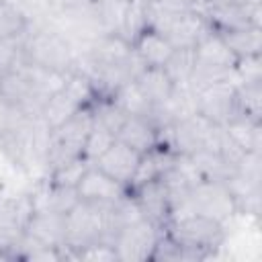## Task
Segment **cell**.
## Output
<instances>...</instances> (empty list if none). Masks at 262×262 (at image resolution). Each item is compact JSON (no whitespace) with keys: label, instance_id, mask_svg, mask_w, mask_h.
Returning <instances> with one entry per match:
<instances>
[{"label":"cell","instance_id":"obj_15","mask_svg":"<svg viewBox=\"0 0 262 262\" xmlns=\"http://www.w3.org/2000/svg\"><path fill=\"white\" fill-rule=\"evenodd\" d=\"M29 196H31L33 211H51V213H61V215H68L80 201L76 188L59 186L49 180H45V184L39 186Z\"/></svg>","mask_w":262,"mask_h":262},{"label":"cell","instance_id":"obj_8","mask_svg":"<svg viewBox=\"0 0 262 262\" xmlns=\"http://www.w3.org/2000/svg\"><path fill=\"white\" fill-rule=\"evenodd\" d=\"M196 113L215 125H225L235 113V80L205 86L194 92Z\"/></svg>","mask_w":262,"mask_h":262},{"label":"cell","instance_id":"obj_26","mask_svg":"<svg viewBox=\"0 0 262 262\" xmlns=\"http://www.w3.org/2000/svg\"><path fill=\"white\" fill-rule=\"evenodd\" d=\"M25 35L0 39V76L12 72L20 61H25Z\"/></svg>","mask_w":262,"mask_h":262},{"label":"cell","instance_id":"obj_24","mask_svg":"<svg viewBox=\"0 0 262 262\" xmlns=\"http://www.w3.org/2000/svg\"><path fill=\"white\" fill-rule=\"evenodd\" d=\"M92 164L80 156V158H74L70 162H63L59 166H55L53 170L47 172V180L53 182V184H59V186H70V188H76L78 182L82 180V176L86 174V170L90 168Z\"/></svg>","mask_w":262,"mask_h":262},{"label":"cell","instance_id":"obj_12","mask_svg":"<svg viewBox=\"0 0 262 262\" xmlns=\"http://www.w3.org/2000/svg\"><path fill=\"white\" fill-rule=\"evenodd\" d=\"M25 233L49 248H57L66 252V215L61 213H51V211H33L31 217L27 219Z\"/></svg>","mask_w":262,"mask_h":262},{"label":"cell","instance_id":"obj_22","mask_svg":"<svg viewBox=\"0 0 262 262\" xmlns=\"http://www.w3.org/2000/svg\"><path fill=\"white\" fill-rule=\"evenodd\" d=\"M162 68L166 70V74L170 76V80L176 86H188V80H190V74L194 68V47L174 49Z\"/></svg>","mask_w":262,"mask_h":262},{"label":"cell","instance_id":"obj_18","mask_svg":"<svg viewBox=\"0 0 262 262\" xmlns=\"http://www.w3.org/2000/svg\"><path fill=\"white\" fill-rule=\"evenodd\" d=\"M135 82L137 86L141 88V92L145 94V98L158 106V104H164L176 90V84L170 80V76L166 74L164 68H158V66H147L143 68L137 76H135Z\"/></svg>","mask_w":262,"mask_h":262},{"label":"cell","instance_id":"obj_17","mask_svg":"<svg viewBox=\"0 0 262 262\" xmlns=\"http://www.w3.org/2000/svg\"><path fill=\"white\" fill-rule=\"evenodd\" d=\"M223 129L231 137V141L235 145H239L244 151L262 154V121H256V119L235 113L223 125Z\"/></svg>","mask_w":262,"mask_h":262},{"label":"cell","instance_id":"obj_5","mask_svg":"<svg viewBox=\"0 0 262 262\" xmlns=\"http://www.w3.org/2000/svg\"><path fill=\"white\" fill-rule=\"evenodd\" d=\"M190 213L205 215V217H211V219L227 225V221L237 213V207H235V201H233L229 188L225 186V182L201 180L190 188L186 203L172 215V219L190 215Z\"/></svg>","mask_w":262,"mask_h":262},{"label":"cell","instance_id":"obj_25","mask_svg":"<svg viewBox=\"0 0 262 262\" xmlns=\"http://www.w3.org/2000/svg\"><path fill=\"white\" fill-rule=\"evenodd\" d=\"M92 117H94V123L102 125L104 129H108L115 137L121 129V125L125 123L127 115L113 102V98H96L92 104Z\"/></svg>","mask_w":262,"mask_h":262},{"label":"cell","instance_id":"obj_23","mask_svg":"<svg viewBox=\"0 0 262 262\" xmlns=\"http://www.w3.org/2000/svg\"><path fill=\"white\" fill-rule=\"evenodd\" d=\"M235 106L239 115L262 121V82H235Z\"/></svg>","mask_w":262,"mask_h":262},{"label":"cell","instance_id":"obj_20","mask_svg":"<svg viewBox=\"0 0 262 262\" xmlns=\"http://www.w3.org/2000/svg\"><path fill=\"white\" fill-rule=\"evenodd\" d=\"M113 102L127 115V117H149L154 111V104L145 98V94L141 92V88L137 86L135 80L125 82L123 86H119L113 96Z\"/></svg>","mask_w":262,"mask_h":262},{"label":"cell","instance_id":"obj_16","mask_svg":"<svg viewBox=\"0 0 262 262\" xmlns=\"http://www.w3.org/2000/svg\"><path fill=\"white\" fill-rule=\"evenodd\" d=\"M117 139L131 145L139 154H145L160 145V131L149 117H127L117 133Z\"/></svg>","mask_w":262,"mask_h":262},{"label":"cell","instance_id":"obj_28","mask_svg":"<svg viewBox=\"0 0 262 262\" xmlns=\"http://www.w3.org/2000/svg\"><path fill=\"white\" fill-rule=\"evenodd\" d=\"M233 78L237 84L262 82V57L260 55H246L235 61Z\"/></svg>","mask_w":262,"mask_h":262},{"label":"cell","instance_id":"obj_7","mask_svg":"<svg viewBox=\"0 0 262 262\" xmlns=\"http://www.w3.org/2000/svg\"><path fill=\"white\" fill-rule=\"evenodd\" d=\"M203 12L215 31L260 27V0H203Z\"/></svg>","mask_w":262,"mask_h":262},{"label":"cell","instance_id":"obj_10","mask_svg":"<svg viewBox=\"0 0 262 262\" xmlns=\"http://www.w3.org/2000/svg\"><path fill=\"white\" fill-rule=\"evenodd\" d=\"M76 192H78L80 201L98 203V205H113L119 199H123L125 194H129L131 190L92 164L86 170V174L82 176V180L78 182Z\"/></svg>","mask_w":262,"mask_h":262},{"label":"cell","instance_id":"obj_3","mask_svg":"<svg viewBox=\"0 0 262 262\" xmlns=\"http://www.w3.org/2000/svg\"><path fill=\"white\" fill-rule=\"evenodd\" d=\"M113 242L111 205L78 201L76 207L66 215V252L68 258L92 244Z\"/></svg>","mask_w":262,"mask_h":262},{"label":"cell","instance_id":"obj_21","mask_svg":"<svg viewBox=\"0 0 262 262\" xmlns=\"http://www.w3.org/2000/svg\"><path fill=\"white\" fill-rule=\"evenodd\" d=\"M31 18L12 2V0H0V39L20 37L29 31Z\"/></svg>","mask_w":262,"mask_h":262},{"label":"cell","instance_id":"obj_29","mask_svg":"<svg viewBox=\"0 0 262 262\" xmlns=\"http://www.w3.org/2000/svg\"><path fill=\"white\" fill-rule=\"evenodd\" d=\"M76 260H90V262H119L117 252L113 248V244L108 242H98L92 244L84 250H80L76 254Z\"/></svg>","mask_w":262,"mask_h":262},{"label":"cell","instance_id":"obj_11","mask_svg":"<svg viewBox=\"0 0 262 262\" xmlns=\"http://www.w3.org/2000/svg\"><path fill=\"white\" fill-rule=\"evenodd\" d=\"M131 194L137 201L141 215L149 219L151 223H156L158 227L166 229V225L172 219V209H170V201H168V192H166L162 176L133 188Z\"/></svg>","mask_w":262,"mask_h":262},{"label":"cell","instance_id":"obj_6","mask_svg":"<svg viewBox=\"0 0 262 262\" xmlns=\"http://www.w3.org/2000/svg\"><path fill=\"white\" fill-rule=\"evenodd\" d=\"M162 233H164L162 227L141 217L121 227L115 233L111 244L117 252L119 262H145V260H151Z\"/></svg>","mask_w":262,"mask_h":262},{"label":"cell","instance_id":"obj_19","mask_svg":"<svg viewBox=\"0 0 262 262\" xmlns=\"http://www.w3.org/2000/svg\"><path fill=\"white\" fill-rule=\"evenodd\" d=\"M231 53L239 59L246 55H262V27H242L219 31Z\"/></svg>","mask_w":262,"mask_h":262},{"label":"cell","instance_id":"obj_14","mask_svg":"<svg viewBox=\"0 0 262 262\" xmlns=\"http://www.w3.org/2000/svg\"><path fill=\"white\" fill-rule=\"evenodd\" d=\"M131 45H133L135 55L141 59V63H143L145 68H147V66H158V68H162V66L168 61V57L172 55V51H174L172 43H170L160 31L149 29V27H143V29L137 33V37L131 41Z\"/></svg>","mask_w":262,"mask_h":262},{"label":"cell","instance_id":"obj_13","mask_svg":"<svg viewBox=\"0 0 262 262\" xmlns=\"http://www.w3.org/2000/svg\"><path fill=\"white\" fill-rule=\"evenodd\" d=\"M237 57L231 53L219 31L211 29L201 37V41L194 45V63L196 66H209V68H221V70H231L235 68Z\"/></svg>","mask_w":262,"mask_h":262},{"label":"cell","instance_id":"obj_2","mask_svg":"<svg viewBox=\"0 0 262 262\" xmlns=\"http://www.w3.org/2000/svg\"><path fill=\"white\" fill-rule=\"evenodd\" d=\"M23 53L25 61L59 74H72L78 61V51L70 43V39L43 18L31 23L25 35Z\"/></svg>","mask_w":262,"mask_h":262},{"label":"cell","instance_id":"obj_9","mask_svg":"<svg viewBox=\"0 0 262 262\" xmlns=\"http://www.w3.org/2000/svg\"><path fill=\"white\" fill-rule=\"evenodd\" d=\"M141 156L143 154H139L131 145L115 139L92 164L98 170H102L104 174H108L111 178H115L117 182H121V184H125L129 188L131 180H133V176L137 172V166L141 162Z\"/></svg>","mask_w":262,"mask_h":262},{"label":"cell","instance_id":"obj_1","mask_svg":"<svg viewBox=\"0 0 262 262\" xmlns=\"http://www.w3.org/2000/svg\"><path fill=\"white\" fill-rule=\"evenodd\" d=\"M164 233L180 248L182 260H205L225 242L227 225L205 215H182L172 219Z\"/></svg>","mask_w":262,"mask_h":262},{"label":"cell","instance_id":"obj_27","mask_svg":"<svg viewBox=\"0 0 262 262\" xmlns=\"http://www.w3.org/2000/svg\"><path fill=\"white\" fill-rule=\"evenodd\" d=\"M115 139H117V137H115L108 129H104V127L98 125V123H92V129H90V133H88V137H86V143H84V158L92 164Z\"/></svg>","mask_w":262,"mask_h":262},{"label":"cell","instance_id":"obj_4","mask_svg":"<svg viewBox=\"0 0 262 262\" xmlns=\"http://www.w3.org/2000/svg\"><path fill=\"white\" fill-rule=\"evenodd\" d=\"M92 123H94L92 106H84L78 113H74L66 123L51 129L47 158H45V172L53 170L63 162L84 156V143L92 129Z\"/></svg>","mask_w":262,"mask_h":262}]
</instances>
